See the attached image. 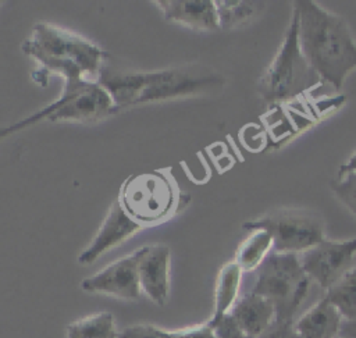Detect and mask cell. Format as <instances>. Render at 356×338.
Segmentation results:
<instances>
[{"mask_svg": "<svg viewBox=\"0 0 356 338\" xmlns=\"http://www.w3.org/2000/svg\"><path fill=\"white\" fill-rule=\"evenodd\" d=\"M293 10L303 57L321 82L341 90L348 74L356 68V42L346 21L313 0H298Z\"/></svg>", "mask_w": 356, "mask_h": 338, "instance_id": "cell-1", "label": "cell"}, {"mask_svg": "<svg viewBox=\"0 0 356 338\" xmlns=\"http://www.w3.org/2000/svg\"><path fill=\"white\" fill-rule=\"evenodd\" d=\"M97 83L108 92L117 111L138 104L204 93L221 86L224 78L199 64L160 71H121L104 64Z\"/></svg>", "mask_w": 356, "mask_h": 338, "instance_id": "cell-2", "label": "cell"}, {"mask_svg": "<svg viewBox=\"0 0 356 338\" xmlns=\"http://www.w3.org/2000/svg\"><path fill=\"white\" fill-rule=\"evenodd\" d=\"M21 49L39 64L33 79L42 86L50 74L61 75L64 86L90 81L99 77L107 58V53L90 40L47 22L35 24Z\"/></svg>", "mask_w": 356, "mask_h": 338, "instance_id": "cell-3", "label": "cell"}, {"mask_svg": "<svg viewBox=\"0 0 356 338\" xmlns=\"http://www.w3.org/2000/svg\"><path fill=\"white\" fill-rule=\"evenodd\" d=\"M318 75L302 54L298 38V14L292 17L273 61L261 75L257 92L268 104H281L309 92L320 83Z\"/></svg>", "mask_w": 356, "mask_h": 338, "instance_id": "cell-4", "label": "cell"}, {"mask_svg": "<svg viewBox=\"0 0 356 338\" xmlns=\"http://www.w3.org/2000/svg\"><path fill=\"white\" fill-rule=\"evenodd\" d=\"M256 271L252 292L273 302L277 323L293 324L310 287V278L300 264L299 255L271 250Z\"/></svg>", "mask_w": 356, "mask_h": 338, "instance_id": "cell-5", "label": "cell"}, {"mask_svg": "<svg viewBox=\"0 0 356 338\" xmlns=\"http://www.w3.org/2000/svg\"><path fill=\"white\" fill-rule=\"evenodd\" d=\"M113 113L115 110L108 92L97 81H85L75 86H64L61 96L51 104L10 127L0 128V140L43 121L93 122Z\"/></svg>", "mask_w": 356, "mask_h": 338, "instance_id": "cell-6", "label": "cell"}, {"mask_svg": "<svg viewBox=\"0 0 356 338\" xmlns=\"http://www.w3.org/2000/svg\"><path fill=\"white\" fill-rule=\"evenodd\" d=\"M175 185L159 172L131 175L121 186L118 202L142 227L161 223L185 204Z\"/></svg>", "mask_w": 356, "mask_h": 338, "instance_id": "cell-7", "label": "cell"}, {"mask_svg": "<svg viewBox=\"0 0 356 338\" xmlns=\"http://www.w3.org/2000/svg\"><path fill=\"white\" fill-rule=\"evenodd\" d=\"M243 230H266L274 241V252L300 255L316 246L324 235L323 218L309 210L281 209L242 224Z\"/></svg>", "mask_w": 356, "mask_h": 338, "instance_id": "cell-8", "label": "cell"}, {"mask_svg": "<svg viewBox=\"0 0 356 338\" xmlns=\"http://www.w3.org/2000/svg\"><path fill=\"white\" fill-rule=\"evenodd\" d=\"M356 256V238L346 241L323 239L299 255L300 264L310 278L324 291L334 285L349 268Z\"/></svg>", "mask_w": 356, "mask_h": 338, "instance_id": "cell-9", "label": "cell"}, {"mask_svg": "<svg viewBox=\"0 0 356 338\" xmlns=\"http://www.w3.org/2000/svg\"><path fill=\"white\" fill-rule=\"evenodd\" d=\"M81 289L89 293L136 300L142 292L138 278V250H134L131 255L110 263L100 271L82 280Z\"/></svg>", "mask_w": 356, "mask_h": 338, "instance_id": "cell-10", "label": "cell"}, {"mask_svg": "<svg viewBox=\"0 0 356 338\" xmlns=\"http://www.w3.org/2000/svg\"><path fill=\"white\" fill-rule=\"evenodd\" d=\"M136 250L140 291L156 305H165L170 292V248L153 243Z\"/></svg>", "mask_w": 356, "mask_h": 338, "instance_id": "cell-11", "label": "cell"}, {"mask_svg": "<svg viewBox=\"0 0 356 338\" xmlns=\"http://www.w3.org/2000/svg\"><path fill=\"white\" fill-rule=\"evenodd\" d=\"M142 228L143 227L129 217V214L122 209L118 199L114 200L92 242L78 256V263L82 266L92 264L103 253L118 246Z\"/></svg>", "mask_w": 356, "mask_h": 338, "instance_id": "cell-12", "label": "cell"}, {"mask_svg": "<svg viewBox=\"0 0 356 338\" xmlns=\"http://www.w3.org/2000/svg\"><path fill=\"white\" fill-rule=\"evenodd\" d=\"M164 19L196 31H217L220 21L211 0H156Z\"/></svg>", "mask_w": 356, "mask_h": 338, "instance_id": "cell-13", "label": "cell"}, {"mask_svg": "<svg viewBox=\"0 0 356 338\" xmlns=\"http://www.w3.org/2000/svg\"><path fill=\"white\" fill-rule=\"evenodd\" d=\"M229 314L246 338H260L275 321L273 302L252 291L238 298Z\"/></svg>", "mask_w": 356, "mask_h": 338, "instance_id": "cell-14", "label": "cell"}, {"mask_svg": "<svg viewBox=\"0 0 356 338\" xmlns=\"http://www.w3.org/2000/svg\"><path fill=\"white\" fill-rule=\"evenodd\" d=\"M342 323L341 313L323 296L293 323V328L300 338H334L339 335Z\"/></svg>", "mask_w": 356, "mask_h": 338, "instance_id": "cell-15", "label": "cell"}, {"mask_svg": "<svg viewBox=\"0 0 356 338\" xmlns=\"http://www.w3.org/2000/svg\"><path fill=\"white\" fill-rule=\"evenodd\" d=\"M242 270L235 261L225 263L217 275L214 288V307L210 319H220L229 313L238 300Z\"/></svg>", "mask_w": 356, "mask_h": 338, "instance_id": "cell-16", "label": "cell"}, {"mask_svg": "<svg viewBox=\"0 0 356 338\" xmlns=\"http://www.w3.org/2000/svg\"><path fill=\"white\" fill-rule=\"evenodd\" d=\"M274 248L273 236L266 230H253L239 245L234 261L242 271H253L260 267Z\"/></svg>", "mask_w": 356, "mask_h": 338, "instance_id": "cell-17", "label": "cell"}, {"mask_svg": "<svg viewBox=\"0 0 356 338\" xmlns=\"http://www.w3.org/2000/svg\"><path fill=\"white\" fill-rule=\"evenodd\" d=\"M324 296L337 307L345 321H356V266L331 285Z\"/></svg>", "mask_w": 356, "mask_h": 338, "instance_id": "cell-18", "label": "cell"}, {"mask_svg": "<svg viewBox=\"0 0 356 338\" xmlns=\"http://www.w3.org/2000/svg\"><path fill=\"white\" fill-rule=\"evenodd\" d=\"M65 338H118L114 316L110 312H99L68 324Z\"/></svg>", "mask_w": 356, "mask_h": 338, "instance_id": "cell-19", "label": "cell"}, {"mask_svg": "<svg viewBox=\"0 0 356 338\" xmlns=\"http://www.w3.org/2000/svg\"><path fill=\"white\" fill-rule=\"evenodd\" d=\"M263 3L259 1H243V0H218L216 1L220 28H235L254 18Z\"/></svg>", "mask_w": 356, "mask_h": 338, "instance_id": "cell-20", "label": "cell"}, {"mask_svg": "<svg viewBox=\"0 0 356 338\" xmlns=\"http://www.w3.org/2000/svg\"><path fill=\"white\" fill-rule=\"evenodd\" d=\"M330 186L335 196L346 206V209L356 218V174L348 172L341 177H337V179L331 181Z\"/></svg>", "mask_w": 356, "mask_h": 338, "instance_id": "cell-21", "label": "cell"}, {"mask_svg": "<svg viewBox=\"0 0 356 338\" xmlns=\"http://www.w3.org/2000/svg\"><path fill=\"white\" fill-rule=\"evenodd\" d=\"M118 338H168V331L153 324H134L122 328Z\"/></svg>", "mask_w": 356, "mask_h": 338, "instance_id": "cell-22", "label": "cell"}, {"mask_svg": "<svg viewBox=\"0 0 356 338\" xmlns=\"http://www.w3.org/2000/svg\"><path fill=\"white\" fill-rule=\"evenodd\" d=\"M209 323L211 324L217 338H246L229 313L220 319H210Z\"/></svg>", "mask_w": 356, "mask_h": 338, "instance_id": "cell-23", "label": "cell"}, {"mask_svg": "<svg viewBox=\"0 0 356 338\" xmlns=\"http://www.w3.org/2000/svg\"><path fill=\"white\" fill-rule=\"evenodd\" d=\"M168 338H217L211 324L209 321L195 325L186 327L175 331H168Z\"/></svg>", "mask_w": 356, "mask_h": 338, "instance_id": "cell-24", "label": "cell"}, {"mask_svg": "<svg viewBox=\"0 0 356 338\" xmlns=\"http://www.w3.org/2000/svg\"><path fill=\"white\" fill-rule=\"evenodd\" d=\"M260 338H300V337L296 334L293 324L274 323Z\"/></svg>", "mask_w": 356, "mask_h": 338, "instance_id": "cell-25", "label": "cell"}, {"mask_svg": "<svg viewBox=\"0 0 356 338\" xmlns=\"http://www.w3.org/2000/svg\"><path fill=\"white\" fill-rule=\"evenodd\" d=\"M339 337L342 338H356V321H345L341 325Z\"/></svg>", "mask_w": 356, "mask_h": 338, "instance_id": "cell-26", "label": "cell"}, {"mask_svg": "<svg viewBox=\"0 0 356 338\" xmlns=\"http://www.w3.org/2000/svg\"><path fill=\"white\" fill-rule=\"evenodd\" d=\"M348 172H355L356 174V152L339 167L338 177H341L343 174H348Z\"/></svg>", "mask_w": 356, "mask_h": 338, "instance_id": "cell-27", "label": "cell"}, {"mask_svg": "<svg viewBox=\"0 0 356 338\" xmlns=\"http://www.w3.org/2000/svg\"><path fill=\"white\" fill-rule=\"evenodd\" d=\"M334 338H342V337H339V335H338V337H334Z\"/></svg>", "mask_w": 356, "mask_h": 338, "instance_id": "cell-28", "label": "cell"}, {"mask_svg": "<svg viewBox=\"0 0 356 338\" xmlns=\"http://www.w3.org/2000/svg\"><path fill=\"white\" fill-rule=\"evenodd\" d=\"M0 6H1V1H0Z\"/></svg>", "mask_w": 356, "mask_h": 338, "instance_id": "cell-29", "label": "cell"}]
</instances>
